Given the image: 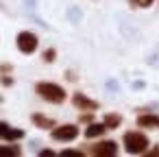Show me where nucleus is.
<instances>
[{"label":"nucleus","mask_w":159,"mask_h":157,"mask_svg":"<svg viewBox=\"0 0 159 157\" xmlns=\"http://www.w3.org/2000/svg\"><path fill=\"white\" fill-rule=\"evenodd\" d=\"M35 92H37L44 100L55 103V105H59V103H63V100H66V90H63V87H59V85H55V83H37Z\"/></svg>","instance_id":"f257e3e1"},{"label":"nucleus","mask_w":159,"mask_h":157,"mask_svg":"<svg viewBox=\"0 0 159 157\" xmlns=\"http://www.w3.org/2000/svg\"><path fill=\"white\" fill-rule=\"evenodd\" d=\"M124 148H126V153H131V155H142V153H146V148H148V137H146L144 133L131 131V133L124 135Z\"/></svg>","instance_id":"f03ea898"},{"label":"nucleus","mask_w":159,"mask_h":157,"mask_svg":"<svg viewBox=\"0 0 159 157\" xmlns=\"http://www.w3.org/2000/svg\"><path fill=\"white\" fill-rule=\"evenodd\" d=\"M76 135H79L76 124H63V127L52 129V140H57V142H72V140H76Z\"/></svg>","instance_id":"7ed1b4c3"},{"label":"nucleus","mask_w":159,"mask_h":157,"mask_svg":"<svg viewBox=\"0 0 159 157\" xmlns=\"http://www.w3.org/2000/svg\"><path fill=\"white\" fill-rule=\"evenodd\" d=\"M16 42H18V48H20L24 55H31V53H35V48H37V35H35V33H29V31L20 33Z\"/></svg>","instance_id":"20e7f679"},{"label":"nucleus","mask_w":159,"mask_h":157,"mask_svg":"<svg viewBox=\"0 0 159 157\" xmlns=\"http://www.w3.org/2000/svg\"><path fill=\"white\" fill-rule=\"evenodd\" d=\"M89 153L92 155H98V157H111V155H116L118 153V144L116 142H98V144H94V146H89Z\"/></svg>","instance_id":"39448f33"},{"label":"nucleus","mask_w":159,"mask_h":157,"mask_svg":"<svg viewBox=\"0 0 159 157\" xmlns=\"http://www.w3.org/2000/svg\"><path fill=\"white\" fill-rule=\"evenodd\" d=\"M72 103H74L79 109H83V111H94V109H98V103L92 100V98H87V96H83V94H74Z\"/></svg>","instance_id":"423d86ee"},{"label":"nucleus","mask_w":159,"mask_h":157,"mask_svg":"<svg viewBox=\"0 0 159 157\" xmlns=\"http://www.w3.org/2000/svg\"><path fill=\"white\" fill-rule=\"evenodd\" d=\"M24 135V131H20V129H11L9 124H5V122H0V137H5V140H20Z\"/></svg>","instance_id":"0eeeda50"},{"label":"nucleus","mask_w":159,"mask_h":157,"mask_svg":"<svg viewBox=\"0 0 159 157\" xmlns=\"http://www.w3.org/2000/svg\"><path fill=\"white\" fill-rule=\"evenodd\" d=\"M137 124L144 129H155V127H159V116L157 113H144L137 118Z\"/></svg>","instance_id":"6e6552de"},{"label":"nucleus","mask_w":159,"mask_h":157,"mask_svg":"<svg viewBox=\"0 0 159 157\" xmlns=\"http://www.w3.org/2000/svg\"><path fill=\"white\" fill-rule=\"evenodd\" d=\"M107 131V124L105 122H89V127L85 129V135L87 137H98Z\"/></svg>","instance_id":"1a4fd4ad"},{"label":"nucleus","mask_w":159,"mask_h":157,"mask_svg":"<svg viewBox=\"0 0 159 157\" xmlns=\"http://www.w3.org/2000/svg\"><path fill=\"white\" fill-rule=\"evenodd\" d=\"M33 122L39 127V129H55V120L52 118H46L42 113H33Z\"/></svg>","instance_id":"9d476101"},{"label":"nucleus","mask_w":159,"mask_h":157,"mask_svg":"<svg viewBox=\"0 0 159 157\" xmlns=\"http://www.w3.org/2000/svg\"><path fill=\"white\" fill-rule=\"evenodd\" d=\"M102 122L107 124V129H116V127H120V122H122V116H118V113H107Z\"/></svg>","instance_id":"9b49d317"},{"label":"nucleus","mask_w":159,"mask_h":157,"mask_svg":"<svg viewBox=\"0 0 159 157\" xmlns=\"http://www.w3.org/2000/svg\"><path fill=\"white\" fill-rule=\"evenodd\" d=\"M20 155V146H0V157H16Z\"/></svg>","instance_id":"f8f14e48"},{"label":"nucleus","mask_w":159,"mask_h":157,"mask_svg":"<svg viewBox=\"0 0 159 157\" xmlns=\"http://www.w3.org/2000/svg\"><path fill=\"white\" fill-rule=\"evenodd\" d=\"M55 57H57V53L52 50V48H48V50H44V61H55Z\"/></svg>","instance_id":"ddd939ff"},{"label":"nucleus","mask_w":159,"mask_h":157,"mask_svg":"<svg viewBox=\"0 0 159 157\" xmlns=\"http://www.w3.org/2000/svg\"><path fill=\"white\" fill-rule=\"evenodd\" d=\"M131 2H133L135 7H150L152 0H131Z\"/></svg>","instance_id":"4468645a"},{"label":"nucleus","mask_w":159,"mask_h":157,"mask_svg":"<svg viewBox=\"0 0 159 157\" xmlns=\"http://www.w3.org/2000/svg\"><path fill=\"white\" fill-rule=\"evenodd\" d=\"M61 155H63V157H83L81 150H63Z\"/></svg>","instance_id":"2eb2a0df"},{"label":"nucleus","mask_w":159,"mask_h":157,"mask_svg":"<svg viewBox=\"0 0 159 157\" xmlns=\"http://www.w3.org/2000/svg\"><path fill=\"white\" fill-rule=\"evenodd\" d=\"M2 85H7V87L13 85V79H11V76H2Z\"/></svg>","instance_id":"dca6fc26"},{"label":"nucleus","mask_w":159,"mask_h":157,"mask_svg":"<svg viewBox=\"0 0 159 157\" xmlns=\"http://www.w3.org/2000/svg\"><path fill=\"white\" fill-rule=\"evenodd\" d=\"M81 122H87V124H89V122H92V113H83V116H81Z\"/></svg>","instance_id":"f3484780"},{"label":"nucleus","mask_w":159,"mask_h":157,"mask_svg":"<svg viewBox=\"0 0 159 157\" xmlns=\"http://www.w3.org/2000/svg\"><path fill=\"white\" fill-rule=\"evenodd\" d=\"M52 155H55L52 150H42V157H52Z\"/></svg>","instance_id":"a211bd4d"},{"label":"nucleus","mask_w":159,"mask_h":157,"mask_svg":"<svg viewBox=\"0 0 159 157\" xmlns=\"http://www.w3.org/2000/svg\"><path fill=\"white\" fill-rule=\"evenodd\" d=\"M150 155H152V157H155V155H159V144H157V146H155V148L150 150Z\"/></svg>","instance_id":"6ab92c4d"},{"label":"nucleus","mask_w":159,"mask_h":157,"mask_svg":"<svg viewBox=\"0 0 159 157\" xmlns=\"http://www.w3.org/2000/svg\"><path fill=\"white\" fill-rule=\"evenodd\" d=\"M11 70V66H0V72H9Z\"/></svg>","instance_id":"aec40b11"}]
</instances>
